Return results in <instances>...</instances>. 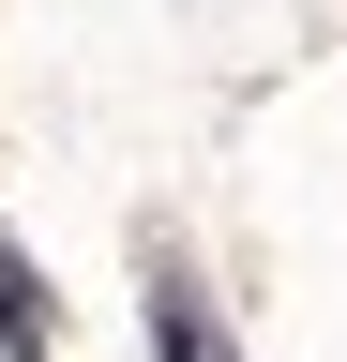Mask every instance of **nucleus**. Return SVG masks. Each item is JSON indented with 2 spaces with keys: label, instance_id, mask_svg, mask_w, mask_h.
<instances>
[{
  "label": "nucleus",
  "instance_id": "nucleus-1",
  "mask_svg": "<svg viewBox=\"0 0 347 362\" xmlns=\"http://www.w3.org/2000/svg\"><path fill=\"white\" fill-rule=\"evenodd\" d=\"M151 362H242L227 347V317H211L196 272H151Z\"/></svg>",
  "mask_w": 347,
  "mask_h": 362
},
{
  "label": "nucleus",
  "instance_id": "nucleus-2",
  "mask_svg": "<svg viewBox=\"0 0 347 362\" xmlns=\"http://www.w3.org/2000/svg\"><path fill=\"white\" fill-rule=\"evenodd\" d=\"M0 347H46V287H30L16 242H0Z\"/></svg>",
  "mask_w": 347,
  "mask_h": 362
}]
</instances>
